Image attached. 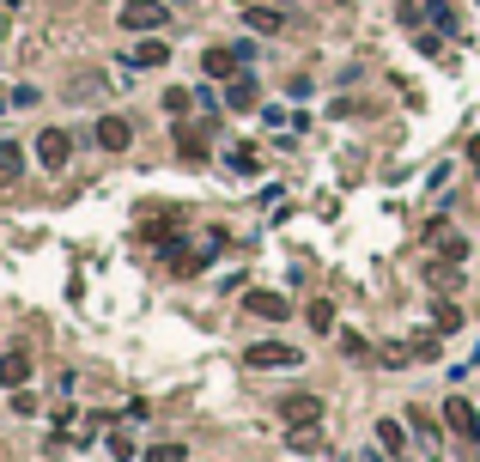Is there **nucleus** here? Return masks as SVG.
Segmentation results:
<instances>
[{"label": "nucleus", "mask_w": 480, "mask_h": 462, "mask_svg": "<svg viewBox=\"0 0 480 462\" xmlns=\"http://www.w3.org/2000/svg\"><path fill=\"white\" fill-rule=\"evenodd\" d=\"M250 61H256V43H213V49L201 55V74H207V80H231Z\"/></svg>", "instance_id": "f257e3e1"}, {"label": "nucleus", "mask_w": 480, "mask_h": 462, "mask_svg": "<svg viewBox=\"0 0 480 462\" xmlns=\"http://www.w3.org/2000/svg\"><path fill=\"white\" fill-rule=\"evenodd\" d=\"M116 25L122 31H164V25H171V6H164V0H122Z\"/></svg>", "instance_id": "f03ea898"}, {"label": "nucleus", "mask_w": 480, "mask_h": 462, "mask_svg": "<svg viewBox=\"0 0 480 462\" xmlns=\"http://www.w3.org/2000/svg\"><path fill=\"white\" fill-rule=\"evenodd\" d=\"M243 359H250V371H286V365H299V347H286V341H250V347H243Z\"/></svg>", "instance_id": "7ed1b4c3"}, {"label": "nucleus", "mask_w": 480, "mask_h": 462, "mask_svg": "<svg viewBox=\"0 0 480 462\" xmlns=\"http://www.w3.org/2000/svg\"><path fill=\"white\" fill-rule=\"evenodd\" d=\"M377 450L383 457H414V426L407 420H377Z\"/></svg>", "instance_id": "20e7f679"}, {"label": "nucleus", "mask_w": 480, "mask_h": 462, "mask_svg": "<svg viewBox=\"0 0 480 462\" xmlns=\"http://www.w3.org/2000/svg\"><path fill=\"white\" fill-rule=\"evenodd\" d=\"M243 310L261 317V322H286V317H292V304H286L280 292H261V286H256V292H243Z\"/></svg>", "instance_id": "39448f33"}, {"label": "nucleus", "mask_w": 480, "mask_h": 462, "mask_svg": "<svg viewBox=\"0 0 480 462\" xmlns=\"http://www.w3.org/2000/svg\"><path fill=\"white\" fill-rule=\"evenodd\" d=\"M37 159H43V171H61V164L73 159V141H67L61 128H43L37 134Z\"/></svg>", "instance_id": "423d86ee"}, {"label": "nucleus", "mask_w": 480, "mask_h": 462, "mask_svg": "<svg viewBox=\"0 0 480 462\" xmlns=\"http://www.w3.org/2000/svg\"><path fill=\"white\" fill-rule=\"evenodd\" d=\"M444 420H450V432H462L468 444H480V414L462 402V396H450V402H444Z\"/></svg>", "instance_id": "0eeeda50"}, {"label": "nucleus", "mask_w": 480, "mask_h": 462, "mask_svg": "<svg viewBox=\"0 0 480 462\" xmlns=\"http://www.w3.org/2000/svg\"><path fill=\"white\" fill-rule=\"evenodd\" d=\"M128 141H134V128L122 116H98V146L103 152H128Z\"/></svg>", "instance_id": "6e6552de"}, {"label": "nucleus", "mask_w": 480, "mask_h": 462, "mask_svg": "<svg viewBox=\"0 0 480 462\" xmlns=\"http://www.w3.org/2000/svg\"><path fill=\"white\" fill-rule=\"evenodd\" d=\"M280 414H286L292 426H317V420H322V396H286Z\"/></svg>", "instance_id": "1a4fd4ad"}, {"label": "nucleus", "mask_w": 480, "mask_h": 462, "mask_svg": "<svg viewBox=\"0 0 480 462\" xmlns=\"http://www.w3.org/2000/svg\"><path fill=\"white\" fill-rule=\"evenodd\" d=\"M164 61H171V49H164L159 37H152V43H134V49H128V67H164Z\"/></svg>", "instance_id": "9d476101"}, {"label": "nucleus", "mask_w": 480, "mask_h": 462, "mask_svg": "<svg viewBox=\"0 0 480 462\" xmlns=\"http://www.w3.org/2000/svg\"><path fill=\"white\" fill-rule=\"evenodd\" d=\"M0 383H6V389H24V383H31V359H24V353H6V359H0Z\"/></svg>", "instance_id": "9b49d317"}, {"label": "nucleus", "mask_w": 480, "mask_h": 462, "mask_svg": "<svg viewBox=\"0 0 480 462\" xmlns=\"http://www.w3.org/2000/svg\"><path fill=\"white\" fill-rule=\"evenodd\" d=\"M250 25H256L261 37H274V31L286 25V13H280V6H250Z\"/></svg>", "instance_id": "f8f14e48"}, {"label": "nucleus", "mask_w": 480, "mask_h": 462, "mask_svg": "<svg viewBox=\"0 0 480 462\" xmlns=\"http://www.w3.org/2000/svg\"><path fill=\"white\" fill-rule=\"evenodd\" d=\"M304 317H310V329H317V335H335V304H328V299H317Z\"/></svg>", "instance_id": "ddd939ff"}, {"label": "nucleus", "mask_w": 480, "mask_h": 462, "mask_svg": "<svg viewBox=\"0 0 480 462\" xmlns=\"http://www.w3.org/2000/svg\"><path fill=\"white\" fill-rule=\"evenodd\" d=\"M225 103H231V110H250V103H256V80H238L225 92Z\"/></svg>", "instance_id": "4468645a"}, {"label": "nucleus", "mask_w": 480, "mask_h": 462, "mask_svg": "<svg viewBox=\"0 0 480 462\" xmlns=\"http://www.w3.org/2000/svg\"><path fill=\"white\" fill-rule=\"evenodd\" d=\"M432 322H438L444 335H456V329H462V310H456V304H438V310H432Z\"/></svg>", "instance_id": "2eb2a0df"}, {"label": "nucleus", "mask_w": 480, "mask_h": 462, "mask_svg": "<svg viewBox=\"0 0 480 462\" xmlns=\"http://www.w3.org/2000/svg\"><path fill=\"white\" fill-rule=\"evenodd\" d=\"M189 457V450H182V444H152V450H146L141 462H182Z\"/></svg>", "instance_id": "dca6fc26"}, {"label": "nucleus", "mask_w": 480, "mask_h": 462, "mask_svg": "<svg viewBox=\"0 0 480 462\" xmlns=\"http://www.w3.org/2000/svg\"><path fill=\"white\" fill-rule=\"evenodd\" d=\"M225 164H231L238 177H250V171H256V152H243V146H231V152H225Z\"/></svg>", "instance_id": "f3484780"}, {"label": "nucleus", "mask_w": 480, "mask_h": 462, "mask_svg": "<svg viewBox=\"0 0 480 462\" xmlns=\"http://www.w3.org/2000/svg\"><path fill=\"white\" fill-rule=\"evenodd\" d=\"M414 432H420V444H426V450H438V426L426 420V414H414Z\"/></svg>", "instance_id": "a211bd4d"}, {"label": "nucleus", "mask_w": 480, "mask_h": 462, "mask_svg": "<svg viewBox=\"0 0 480 462\" xmlns=\"http://www.w3.org/2000/svg\"><path fill=\"white\" fill-rule=\"evenodd\" d=\"M340 347H347V353H353V359H365V353H371V341H365V335H353V329H347V335H340Z\"/></svg>", "instance_id": "6ab92c4d"}, {"label": "nucleus", "mask_w": 480, "mask_h": 462, "mask_svg": "<svg viewBox=\"0 0 480 462\" xmlns=\"http://www.w3.org/2000/svg\"><path fill=\"white\" fill-rule=\"evenodd\" d=\"M261 116H268V128H292V110H280V103H268Z\"/></svg>", "instance_id": "aec40b11"}, {"label": "nucleus", "mask_w": 480, "mask_h": 462, "mask_svg": "<svg viewBox=\"0 0 480 462\" xmlns=\"http://www.w3.org/2000/svg\"><path fill=\"white\" fill-rule=\"evenodd\" d=\"M6 182H19V171H13V164L0 159V189H6Z\"/></svg>", "instance_id": "412c9836"}, {"label": "nucleus", "mask_w": 480, "mask_h": 462, "mask_svg": "<svg viewBox=\"0 0 480 462\" xmlns=\"http://www.w3.org/2000/svg\"><path fill=\"white\" fill-rule=\"evenodd\" d=\"M0 110H6V98H0Z\"/></svg>", "instance_id": "4be33fe9"}]
</instances>
